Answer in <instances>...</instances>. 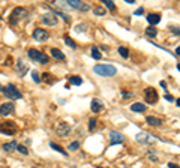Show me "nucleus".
<instances>
[{
  "mask_svg": "<svg viewBox=\"0 0 180 168\" xmlns=\"http://www.w3.org/2000/svg\"><path fill=\"white\" fill-rule=\"evenodd\" d=\"M93 71H95V74H98L101 77H114L117 74V69L113 65H102V63L96 65L93 68Z\"/></svg>",
  "mask_w": 180,
  "mask_h": 168,
  "instance_id": "f257e3e1",
  "label": "nucleus"
},
{
  "mask_svg": "<svg viewBox=\"0 0 180 168\" xmlns=\"http://www.w3.org/2000/svg\"><path fill=\"white\" fill-rule=\"evenodd\" d=\"M27 56H29L33 62H36V63L47 65V63L50 62V59H48V56H47L45 53H41L39 50H35V48H30V50L27 51Z\"/></svg>",
  "mask_w": 180,
  "mask_h": 168,
  "instance_id": "f03ea898",
  "label": "nucleus"
},
{
  "mask_svg": "<svg viewBox=\"0 0 180 168\" xmlns=\"http://www.w3.org/2000/svg\"><path fill=\"white\" fill-rule=\"evenodd\" d=\"M26 17H27V9H24V8H15V9L12 11V14H11L9 21H11L12 26H15L20 20H23V18H26Z\"/></svg>",
  "mask_w": 180,
  "mask_h": 168,
  "instance_id": "7ed1b4c3",
  "label": "nucleus"
},
{
  "mask_svg": "<svg viewBox=\"0 0 180 168\" xmlns=\"http://www.w3.org/2000/svg\"><path fill=\"white\" fill-rule=\"evenodd\" d=\"M41 21H42V24H44V26L54 27V26H57V23H59V18H57V15H56L54 12H47V14H42V17H41Z\"/></svg>",
  "mask_w": 180,
  "mask_h": 168,
  "instance_id": "20e7f679",
  "label": "nucleus"
},
{
  "mask_svg": "<svg viewBox=\"0 0 180 168\" xmlns=\"http://www.w3.org/2000/svg\"><path fill=\"white\" fill-rule=\"evenodd\" d=\"M3 93L6 95V98H11V99H14V101H17V99H21V98H23L21 92H20V90H18L14 84H8V86L5 87Z\"/></svg>",
  "mask_w": 180,
  "mask_h": 168,
  "instance_id": "39448f33",
  "label": "nucleus"
},
{
  "mask_svg": "<svg viewBox=\"0 0 180 168\" xmlns=\"http://www.w3.org/2000/svg\"><path fill=\"white\" fill-rule=\"evenodd\" d=\"M17 132V125L14 122H3L0 125V134L5 135H14Z\"/></svg>",
  "mask_w": 180,
  "mask_h": 168,
  "instance_id": "423d86ee",
  "label": "nucleus"
},
{
  "mask_svg": "<svg viewBox=\"0 0 180 168\" xmlns=\"http://www.w3.org/2000/svg\"><path fill=\"white\" fill-rule=\"evenodd\" d=\"M144 96H146V101H147V104H150V105H153V104H156L158 102V92L153 89V87H147L146 90H144Z\"/></svg>",
  "mask_w": 180,
  "mask_h": 168,
  "instance_id": "0eeeda50",
  "label": "nucleus"
},
{
  "mask_svg": "<svg viewBox=\"0 0 180 168\" xmlns=\"http://www.w3.org/2000/svg\"><path fill=\"white\" fill-rule=\"evenodd\" d=\"M33 39L35 41H38V42H44V41H47L48 39V32L47 30H44V29H35L33 30Z\"/></svg>",
  "mask_w": 180,
  "mask_h": 168,
  "instance_id": "6e6552de",
  "label": "nucleus"
},
{
  "mask_svg": "<svg viewBox=\"0 0 180 168\" xmlns=\"http://www.w3.org/2000/svg\"><path fill=\"white\" fill-rule=\"evenodd\" d=\"M14 110H15V107H14V104H12V102L2 104V105H0V116L6 117V116L12 114V113H14Z\"/></svg>",
  "mask_w": 180,
  "mask_h": 168,
  "instance_id": "1a4fd4ad",
  "label": "nucleus"
},
{
  "mask_svg": "<svg viewBox=\"0 0 180 168\" xmlns=\"http://www.w3.org/2000/svg\"><path fill=\"white\" fill-rule=\"evenodd\" d=\"M123 141H125V137H123L120 132H117V131H111V132H110V143H111V146L120 144V143H123Z\"/></svg>",
  "mask_w": 180,
  "mask_h": 168,
  "instance_id": "9d476101",
  "label": "nucleus"
},
{
  "mask_svg": "<svg viewBox=\"0 0 180 168\" xmlns=\"http://www.w3.org/2000/svg\"><path fill=\"white\" fill-rule=\"evenodd\" d=\"M135 138H137V141L141 143V144H150V141H156L155 137H150V135L146 134V132H140Z\"/></svg>",
  "mask_w": 180,
  "mask_h": 168,
  "instance_id": "9b49d317",
  "label": "nucleus"
},
{
  "mask_svg": "<svg viewBox=\"0 0 180 168\" xmlns=\"http://www.w3.org/2000/svg\"><path fill=\"white\" fill-rule=\"evenodd\" d=\"M56 132H57L59 137H66V135L71 134V126H69L68 123H60V125L57 126Z\"/></svg>",
  "mask_w": 180,
  "mask_h": 168,
  "instance_id": "f8f14e48",
  "label": "nucleus"
},
{
  "mask_svg": "<svg viewBox=\"0 0 180 168\" xmlns=\"http://www.w3.org/2000/svg\"><path fill=\"white\" fill-rule=\"evenodd\" d=\"M68 5L71 6V8H74V9H81V11H89L90 8L86 5V3H83V2H78V0H69L68 2Z\"/></svg>",
  "mask_w": 180,
  "mask_h": 168,
  "instance_id": "ddd939ff",
  "label": "nucleus"
},
{
  "mask_svg": "<svg viewBox=\"0 0 180 168\" xmlns=\"http://www.w3.org/2000/svg\"><path fill=\"white\" fill-rule=\"evenodd\" d=\"M17 71H18V74H20L21 77H24V75L27 74L29 68H27V65L24 63L23 59H18V60H17Z\"/></svg>",
  "mask_w": 180,
  "mask_h": 168,
  "instance_id": "4468645a",
  "label": "nucleus"
},
{
  "mask_svg": "<svg viewBox=\"0 0 180 168\" xmlns=\"http://www.w3.org/2000/svg\"><path fill=\"white\" fill-rule=\"evenodd\" d=\"M147 21H149V24L153 27V26L159 24V21H161V15H159V14H147Z\"/></svg>",
  "mask_w": 180,
  "mask_h": 168,
  "instance_id": "2eb2a0df",
  "label": "nucleus"
},
{
  "mask_svg": "<svg viewBox=\"0 0 180 168\" xmlns=\"http://www.w3.org/2000/svg\"><path fill=\"white\" fill-rule=\"evenodd\" d=\"M102 110H104V104H102L99 99L95 98V99L92 101V111H93V113H99V111H102Z\"/></svg>",
  "mask_w": 180,
  "mask_h": 168,
  "instance_id": "dca6fc26",
  "label": "nucleus"
},
{
  "mask_svg": "<svg viewBox=\"0 0 180 168\" xmlns=\"http://www.w3.org/2000/svg\"><path fill=\"white\" fill-rule=\"evenodd\" d=\"M146 122H147L150 126H156V128L162 126V120H161V119H158V117H153V116H149V117L146 119Z\"/></svg>",
  "mask_w": 180,
  "mask_h": 168,
  "instance_id": "f3484780",
  "label": "nucleus"
},
{
  "mask_svg": "<svg viewBox=\"0 0 180 168\" xmlns=\"http://www.w3.org/2000/svg\"><path fill=\"white\" fill-rule=\"evenodd\" d=\"M50 53H51V56H53L54 59H57V60H65V54H63L59 48H50Z\"/></svg>",
  "mask_w": 180,
  "mask_h": 168,
  "instance_id": "a211bd4d",
  "label": "nucleus"
},
{
  "mask_svg": "<svg viewBox=\"0 0 180 168\" xmlns=\"http://www.w3.org/2000/svg\"><path fill=\"white\" fill-rule=\"evenodd\" d=\"M41 81H42V83H47V84H54V83H56V78H54V77H51V74H50V72H44V74H42Z\"/></svg>",
  "mask_w": 180,
  "mask_h": 168,
  "instance_id": "6ab92c4d",
  "label": "nucleus"
},
{
  "mask_svg": "<svg viewBox=\"0 0 180 168\" xmlns=\"http://www.w3.org/2000/svg\"><path fill=\"white\" fill-rule=\"evenodd\" d=\"M131 110H132L134 113H144V111H146V105L141 104V102H135V104L131 105Z\"/></svg>",
  "mask_w": 180,
  "mask_h": 168,
  "instance_id": "aec40b11",
  "label": "nucleus"
},
{
  "mask_svg": "<svg viewBox=\"0 0 180 168\" xmlns=\"http://www.w3.org/2000/svg\"><path fill=\"white\" fill-rule=\"evenodd\" d=\"M90 54H92V57L95 60H101V57H102V54H101V51H99L98 47H92V48H90Z\"/></svg>",
  "mask_w": 180,
  "mask_h": 168,
  "instance_id": "412c9836",
  "label": "nucleus"
},
{
  "mask_svg": "<svg viewBox=\"0 0 180 168\" xmlns=\"http://www.w3.org/2000/svg\"><path fill=\"white\" fill-rule=\"evenodd\" d=\"M15 147H17V141H9V143L3 144V150L5 152H14Z\"/></svg>",
  "mask_w": 180,
  "mask_h": 168,
  "instance_id": "4be33fe9",
  "label": "nucleus"
},
{
  "mask_svg": "<svg viewBox=\"0 0 180 168\" xmlns=\"http://www.w3.org/2000/svg\"><path fill=\"white\" fill-rule=\"evenodd\" d=\"M63 41H65V44H66L68 47H71L72 50H75V48H77V44H75V42H74V41L71 39V36L65 35V36H63Z\"/></svg>",
  "mask_w": 180,
  "mask_h": 168,
  "instance_id": "5701e85b",
  "label": "nucleus"
},
{
  "mask_svg": "<svg viewBox=\"0 0 180 168\" xmlns=\"http://www.w3.org/2000/svg\"><path fill=\"white\" fill-rule=\"evenodd\" d=\"M146 35H147L149 38H155V36L158 35V30H156L155 27H152V26H149V27L146 29Z\"/></svg>",
  "mask_w": 180,
  "mask_h": 168,
  "instance_id": "b1692460",
  "label": "nucleus"
},
{
  "mask_svg": "<svg viewBox=\"0 0 180 168\" xmlns=\"http://www.w3.org/2000/svg\"><path fill=\"white\" fill-rule=\"evenodd\" d=\"M117 51H119V54H120L123 59H128V57H129V50H128L126 47H119Z\"/></svg>",
  "mask_w": 180,
  "mask_h": 168,
  "instance_id": "393cba45",
  "label": "nucleus"
},
{
  "mask_svg": "<svg viewBox=\"0 0 180 168\" xmlns=\"http://www.w3.org/2000/svg\"><path fill=\"white\" fill-rule=\"evenodd\" d=\"M69 83H71L72 86H81V84H83V78H81V77H71V78H69Z\"/></svg>",
  "mask_w": 180,
  "mask_h": 168,
  "instance_id": "a878e982",
  "label": "nucleus"
},
{
  "mask_svg": "<svg viewBox=\"0 0 180 168\" xmlns=\"http://www.w3.org/2000/svg\"><path fill=\"white\" fill-rule=\"evenodd\" d=\"M50 147L53 149V150H56V152H59V153H62V155H66V150L65 149H62L59 144H56V143H50Z\"/></svg>",
  "mask_w": 180,
  "mask_h": 168,
  "instance_id": "bb28decb",
  "label": "nucleus"
},
{
  "mask_svg": "<svg viewBox=\"0 0 180 168\" xmlns=\"http://www.w3.org/2000/svg\"><path fill=\"white\" fill-rule=\"evenodd\" d=\"M102 5H105L108 9H111V11H116L117 8H116V5L111 2V0H104V2H102Z\"/></svg>",
  "mask_w": 180,
  "mask_h": 168,
  "instance_id": "cd10ccee",
  "label": "nucleus"
},
{
  "mask_svg": "<svg viewBox=\"0 0 180 168\" xmlns=\"http://www.w3.org/2000/svg\"><path fill=\"white\" fill-rule=\"evenodd\" d=\"M93 11H95V14H96V15H99V17H104V15L107 14V11H105L102 6H96Z\"/></svg>",
  "mask_w": 180,
  "mask_h": 168,
  "instance_id": "c85d7f7f",
  "label": "nucleus"
},
{
  "mask_svg": "<svg viewBox=\"0 0 180 168\" xmlns=\"http://www.w3.org/2000/svg\"><path fill=\"white\" fill-rule=\"evenodd\" d=\"M68 149H69L71 152H75V150L80 149V143H78V141H72V143L68 146Z\"/></svg>",
  "mask_w": 180,
  "mask_h": 168,
  "instance_id": "c756f323",
  "label": "nucleus"
},
{
  "mask_svg": "<svg viewBox=\"0 0 180 168\" xmlns=\"http://www.w3.org/2000/svg\"><path fill=\"white\" fill-rule=\"evenodd\" d=\"M32 78H33L35 83H41V75H39L38 71H32Z\"/></svg>",
  "mask_w": 180,
  "mask_h": 168,
  "instance_id": "7c9ffc66",
  "label": "nucleus"
},
{
  "mask_svg": "<svg viewBox=\"0 0 180 168\" xmlns=\"http://www.w3.org/2000/svg\"><path fill=\"white\" fill-rule=\"evenodd\" d=\"M15 150H18V152H20V153H23V155H27V153H29L27 147H24V146H21V144H17Z\"/></svg>",
  "mask_w": 180,
  "mask_h": 168,
  "instance_id": "2f4dec72",
  "label": "nucleus"
},
{
  "mask_svg": "<svg viewBox=\"0 0 180 168\" xmlns=\"http://www.w3.org/2000/svg\"><path fill=\"white\" fill-rule=\"evenodd\" d=\"M95 126H96V119H95V117H92V119L89 120V129H90V131H93V129H95Z\"/></svg>",
  "mask_w": 180,
  "mask_h": 168,
  "instance_id": "473e14b6",
  "label": "nucleus"
},
{
  "mask_svg": "<svg viewBox=\"0 0 180 168\" xmlns=\"http://www.w3.org/2000/svg\"><path fill=\"white\" fill-rule=\"evenodd\" d=\"M54 14H56V15H60V17H62L65 21H71V18H69L66 14H63V12H57V11H54Z\"/></svg>",
  "mask_w": 180,
  "mask_h": 168,
  "instance_id": "72a5a7b5",
  "label": "nucleus"
},
{
  "mask_svg": "<svg viewBox=\"0 0 180 168\" xmlns=\"http://www.w3.org/2000/svg\"><path fill=\"white\" fill-rule=\"evenodd\" d=\"M122 96H123V99H129V98H134L135 95L131 92H122Z\"/></svg>",
  "mask_w": 180,
  "mask_h": 168,
  "instance_id": "f704fd0d",
  "label": "nucleus"
},
{
  "mask_svg": "<svg viewBox=\"0 0 180 168\" xmlns=\"http://www.w3.org/2000/svg\"><path fill=\"white\" fill-rule=\"evenodd\" d=\"M143 12H144V8H138L134 14H135V15H143Z\"/></svg>",
  "mask_w": 180,
  "mask_h": 168,
  "instance_id": "c9c22d12",
  "label": "nucleus"
},
{
  "mask_svg": "<svg viewBox=\"0 0 180 168\" xmlns=\"http://www.w3.org/2000/svg\"><path fill=\"white\" fill-rule=\"evenodd\" d=\"M80 26H81V27H77V29H75L77 32H83V30H86V24H80Z\"/></svg>",
  "mask_w": 180,
  "mask_h": 168,
  "instance_id": "e433bc0d",
  "label": "nucleus"
},
{
  "mask_svg": "<svg viewBox=\"0 0 180 168\" xmlns=\"http://www.w3.org/2000/svg\"><path fill=\"white\" fill-rule=\"evenodd\" d=\"M170 30H171V32H174L176 35H179V27H177V26H176V27H173V26H171V27H170Z\"/></svg>",
  "mask_w": 180,
  "mask_h": 168,
  "instance_id": "4c0bfd02",
  "label": "nucleus"
},
{
  "mask_svg": "<svg viewBox=\"0 0 180 168\" xmlns=\"http://www.w3.org/2000/svg\"><path fill=\"white\" fill-rule=\"evenodd\" d=\"M164 98H165V99H167V101H168V102H173V101H174V98H173V96H171V95H165V96H164Z\"/></svg>",
  "mask_w": 180,
  "mask_h": 168,
  "instance_id": "58836bf2",
  "label": "nucleus"
},
{
  "mask_svg": "<svg viewBox=\"0 0 180 168\" xmlns=\"http://www.w3.org/2000/svg\"><path fill=\"white\" fill-rule=\"evenodd\" d=\"M168 168H179V165H177V164H173V162H170V164H168Z\"/></svg>",
  "mask_w": 180,
  "mask_h": 168,
  "instance_id": "ea45409f",
  "label": "nucleus"
},
{
  "mask_svg": "<svg viewBox=\"0 0 180 168\" xmlns=\"http://www.w3.org/2000/svg\"><path fill=\"white\" fill-rule=\"evenodd\" d=\"M159 86H161L162 89H167V83H165V81H161V83H159Z\"/></svg>",
  "mask_w": 180,
  "mask_h": 168,
  "instance_id": "a19ab883",
  "label": "nucleus"
},
{
  "mask_svg": "<svg viewBox=\"0 0 180 168\" xmlns=\"http://www.w3.org/2000/svg\"><path fill=\"white\" fill-rule=\"evenodd\" d=\"M101 50H104V51H110V50H108V47H107V45H102V47H101Z\"/></svg>",
  "mask_w": 180,
  "mask_h": 168,
  "instance_id": "79ce46f5",
  "label": "nucleus"
},
{
  "mask_svg": "<svg viewBox=\"0 0 180 168\" xmlns=\"http://www.w3.org/2000/svg\"><path fill=\"white\" fill-rule=\"evenodd\" d=\"M150 159H152V161H155V162H156V161H158V158H156V156H155V155H150Z\"/></svg>",
  "mask_w": 180,
  "mask_h": 168,
  "instance_id": "37998d69",
  "label": "nucleus"
},
{
  "mask_svg": "<svg viewBox=\"0 0 180 168\" xmlns=\"http://www.w3.org/2000/svg\"><path fill=\"white\" fill-rule=\"evenodd\" d=\"M3 90H5V87H3L2 84H0V92H3Z\"/></svg>",
  "mask_w": 180,
  "mask_h": 168,
  "instance_id": "c03bdc74",
  "label": "nucleus"
},
{
  "mask_svg": "<svg viewBox=\"0 0 180 168\" xmlns=\"http://www.w3.org/2000/svg\"><path fill=\"white\" fill-rule=\"evenodd\" d=\"M96 168H104V167H96Z\"/></svg>",
  "mask_w": 180,
  "mask_h": 168,
  "instance_id": "a18cd8bd",
  "label": "nucleus"
},
{
  "mask_svg": "<svg viewBox=\"0 0 180 168\" xmlns=\"http://www.w3.org/2000/svg\"><path fill=\"white\" fill-rule=\"evenodd\" d=\"M0 20H2V15H0Z\"/></svg>",
  "mask_w": 180,
  "mask_h": 168,
  "instance_id": "49530a36",
  "label": "nucleus"
},
{
  "mask_svg": "<svg viewBox=\"0 0 180 168\" xmlns=\"http://www.w3.org/2000/svg\"><path fill=\"white\" fill-rule=\"evenodd\" d=\"M125 168H128V167H125Z\"/></svg>",
  "mask_w": 180,
  "mask_h": 168,
  "instance_id": "de8ad7c7",
  "label": "nucleus"
}]
</instances>
